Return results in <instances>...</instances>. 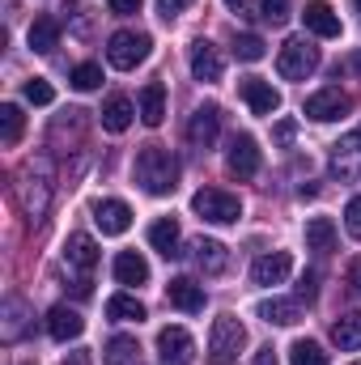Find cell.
Segmentation results:
<instances>
[{
  "instance_id": "1",
  "label": "cell",
  "mask_w": 361,
  "mask_h": 365,
  "mask_svg": "<svg viewBox=\"0 0 361 365\" xmlns=\"http://www.w3.org/2000/svg\"><path fill=\"white\" fill-rule=\"evenodd\" d=\"M136 182L149 191V195H171L179 187V162L171 149L162 145H149L136 153Z\"/></svg>"
},
{
  "instance_id": "2",
  "label": "cell",
  "mask_w": 361,
  "mask_h": 365,
  "mask_svg": "<svg viewBox=\"0 0 361 365\" xmlns=\"http://www.w3.org/2000/svg\"><path fill=\"white\" fill-rule=\"evenodd\" d=\"M64 268H68V284L77 297H90L93 289V268H98V247L90 234H73L64 247Z\"/></svg>"
},
{
  "instance_id": "3",
  "label": "cell",
  "mask_w": 361,
  "mask_h": 365,
  "mask_svg": "<svg viewBox=\"0 0 361 365\" xmlns=\"http://www.w3.org/2000/svg\"><path fill=\"white\" fill-rule=\"evenodd\" d=\"M243 344H247V327L234 314L213 319V331H208V357H213V365H234L238 353H243Z\"/></svg>"
},
{
  "instance_id": "4",
  "label": "cell",
  "mask_w": 361,
  "mask_h": 365,
  "mask_svg": "<svg viewBox=\"0 0 361 365\" xmlns=\"http://www.w3.org/2000/svg\"><path fill=\"white\" fill-rule=\"evenodd\" d=\"M149 47H153L149 34H141V30H119V34H111V43H106V60H111L119 73H132L136 64L149 60Z\"/></svg>"
},
{
  "instance_id": "5",
  "label": "cell",
  "mask_w": 361,
  "mask_h": 365,
  "mask_svg": "<svg viewBox=\"0 0 361 365\" xmlns=\"http://www.w3.org/2000/svg\"><path fill=\"white\" fill-rule=\"evenodd\" d=\"M191 208H195L204 221H213V225H234V221L243 217L238 195H230V191H221V187H200V191L191 195Z\"/></svg>"
},
{
  "instance_id": "6",
  "label": "cell",
  "mask_w": 361,
  "mask_h": 365,
  "mask_svg": "<svg viewBox=\"0 0 361 365\" xmlns=\"http://www.w3.org/2000/svg\"><path fill=\"white\" fill-rule=\"evenodd\" d=\"M276 68H280L285 81H306L319 68V47L306 43V38H289L280 47V56H276Z\"/></svg>"
},
{
  "instance_id": "7",
  "label": "cell",
  "mask_w": 361,
  "mask_h": 365,
  "mask_svg": "<svg viewBox=\"0 0 361 365\" xmlns=\"http://www.w3.org/2000/svg\"><path fill=\"white\" fill-rule=\"evenodd\" d=\"M17 200H21L26 217H43V212H47V204H51V182H47V175H43V162H39V166L30 162V166L21 170Z\"/></svg>"
},
{
  "instance_id": "8",
  "label": "cell",
  "mask_w": 361,
  "mask_h": 365,
  "mask_svg": "<svg viewBox=\"0 0 361 365\" xmlns=\"http://www.w3.org/2000/svg\"><path fill=\"white\" fill-rule=\"evenodd\" d=\"M327 170L340 182L361 179V132H349L345 140L332 145V158H327Z\"/></svg>"
},
{
  "instance_id": "9",
  "label": "cell",
  "mask_w": 361,
  "mask_h": 365,
  "mask_svg": "<svg viewBox=\"0 0 361 365\" xmlns=\"http://www.w3.org/2000/svg\"><path fill=\"white\" fill-rule=\"evenodd\" d=\"M191 77L195 81H204V86H213V81H221V73H225V60H221V51L208 43V38H195L191 43Z\"/></svg>"
},
{
  "instance_id": "10",
  "label": "cell",
  "mask_w": 361,
  "mask_h": 365,
  "mask_svg": "<svg viewBox=\"0 0 361 365\" xmlns=\"http://www.w3.org/2000/svg\"><path fill=\"white\" fill-rule=\"evenodd\" d=\"M225 166H230V175H238V179H255L260 175V145H255V136H234L230 140V153H225Z\"/></svg>"
},
{
  "instance_id": "11",
  "label": "cell",
  "mask_w": 361,
  "mask_h": 365,
  "mask_svg": "<svg viewBox=\"0 0 361 365\" xmlns=\"http://www.w3.org/2000/svg\"><path fill=\"white\" fill-rule=\"evenodd\" d=\"M158 357L166 365H191L195 361V340L183 327H162L158 331Z\"/></svg>"
},
{
  "instance_id": "12",
  "label": "cell",
  "mask_w": 361,
  "mask_h": 365,
  "mask_svg": "<svg viewBox=\"0 0 361 365\" xmlns=\"http://www.w3.org/2000/svg\"><path fill=\"white\" fill-rule=\"evenodd\" d=\"M217 136H221V106L204 102V106H200V110L187 119V140H191L195 149H208Z\"/></svg>"
},
{
  "instance_id": "13",
  "label": "cell",
  "mask_w": 361,
  "mask_h": 365,
  "mask_svg": "<svg viewBox=\"0 0 361 365\" xmlns=\"http://www.w3.org/2000/svg\"><path fill=\"white\" fill-rule=\"evenodd\" d=\"M353 110V98L345 90H319V93H310L306 98V115L310 119H319V123H327V119H340V115H349Z\"/></svg>"
},
{
  "instance_id": "14",
  "label": "cell",
  "mask_w": 361,
  "mask_h": 365,
  "mask_svg": "<svg viewBox=\"0 0 361 365\" xmlns=\"http://www.w3.org/2000/svg\"><path fill=\"white\" fill-rule=\"evenodd\" d=\"M93 225H98L106 238H119V234H128V225H132V208H128L123 200H98V204H93Z\"/></svg>"
},
{
  "instance_id": "15",
  "label": "cell",
  "mask_w": 361,
  "mask_h": 365,
  "mask_svg": "<svg viewBox=\"0 0 361 365\" xmlns=\"http://www.w3.org/2000/svg\"><path fill=\"white\" fill-rule=\"evenodd\" d=\"M289 272H293V255H289V251H272V255H260V259L251 264V280L264 284V289L285 284V276Z\"/></svg>"
},
{
  "instance_id": "16",
  "label": "cell",
  "mask_w": 361,
  "mask_h": 365,
  "mask_svg": "<svg viewBox=\"0 0 361 365\" xmlns=\"http://www.w3.org/2000/svg\"><path fill=\"white\" fill-rule=\"evenodd\" d=\"M166 302L175 310H183V314H200L204 310V284H195L191 276H175L166 284Z\"/></svg>"
},
{
  "instance_id": "17",
  "label": "cell",
  "mask_w": 361,
  "mask_h": 365,
  "mask_svg": "<svg viewBox=\"0 0 361 365\" xmlns=\"http://www.w3.org/2000/svg\"><path fill=\"white\" fill-rule=\"evenodd\" d=\"M302 21H306V30L319 34V38H340V17H336V9H332L327 0H310V4L302 9Z\"/></svg>"
},
{
  "instance_id": "18",
  "label": "cell",
  "mask_w": 361,
  "mask_h": 365,
  "mask_svg": "<svg viewBox=\"0 0 361 365\" xmlns=\"http://www.w3.org/2000/svg\"><path fill=\"white\" fill-rule=\"evenodd\" d=\"M191 264H195L200 272L217 276V272H225V264H230V251H225L217 238H195V242H191Z\"/></svg>"
},
{
  "instance_id": "19",
  "label": "cell",
  "mask_w": 361,
  "mask_h": 365,
  "mask_svg": "<svg viewBox=\"0 0 361 365\" xmlns=\"http://www.w3.org/2000/svg\"><path fill=\"white\" fill-rule=\"evenodd\" d=\"M47 331H51V340L68 344V340H77V336L86 331V319H81L73 306H51V314H47Z\"/></svg>"
},
{
  "instance_id": "20",
  "label": "cell",
  "mask_w": 361,
  "mask_h": 365,
  "mask_svg": "<svg viewBox=\"0 0 361 365\" xmlns=\"http://www.w3.org/2000/svg\"><path fill=\"white\" fill-rule=\"evenodd\" d=\"M238 93H243V102L251 106V115H272V110L280 106V93L272 90L268 81H260V77H247V81L238 86Z\"/></svg>"
},
{
  "instance_id": "21",
  "label": "cell",
  "mask_w": 361,
  "mask_h": 365,
  "mask_svg": "<svg viewBox=\"0 0 361 365\" xmlns=\"http://www.w3.org/2000/svg\"><path fill=\"white\" fill-rule=\"evenodd\" d=\"M149 247H153L158 255H166V259L183 255L179 251V221H175V217H158V221L149 225Z\"/></svg>"
},
{
  "instance_id": "22",
  "label": "cell",
  "mask_w": 361,
  "mask_h": 365,
  "mask_svg": "<svg viewBox=\"0 0 361 365\" xmlns=\"http://www.w3.org/2000/svg\"><path fill=\"white\" fill-rule=\"evenodd\" d=\"M132 115H136V106H132L123 93H115V98L102 102V128H106V132H128V128H132Z\"/></svg>"
},
{
  "instance_id": "23",
  "label": "cell",
  "mask_w": 361,
  "mask_h": 365,
  "mask_svg": "<svg viewBox=\"0 0 361 365\" xmlns=\"http://www.w3.org/2000/svg\"><path fill=\"white\" fill-rule=\"evenodd\" d=\"M141 119H145L149 128H158V123L166 119V86H162V81H149V86L141 90Z\"/></svg>"
},
{
  "instance_id": "24",
  "label": "cell",
  "mask_w": 361,
  "mask_h": 365,
  "mask_svg": "<svg viewBox=\"0 0 361 365\" xmlns=\"http://www.w3.org/2000/svg\"><path fill=\"white\" fill-rule=\"evenodd\" d=\"M260 319L264 323H276V327H289L302 319V302H289V297H268L260 302Z\"/></svg>"
},
{
  "instance_id": "25",
  "label": "cell",
  "mask_w": 361,
  "mask_h": 365,
  "mask_svg": "<svg viewBox=\"0 0 361 365\" xmlns=\"http://www.w3.org/2000/svg\"><path fill=\"white\" fill-rule=\"evenodd\" d=\"M115 280H119V284H145V280H149V264H145L136 251H119V255H115Z\"/></svg>"
},
{
  "instance_id": "26",
  "label": "cell",
  "mask_w": 361,
  "mask_h": 365,
  "mask_svg": "<svg viewBox=\"0 0 361 365\" xmlns=\"http://www.w3.org/2000/svg\"><path fill=\"white\" fill-rule=\"evenodd\" d=\"M332 340L340 353H357L361 349V314H340L332 323Z\"/></svg>"
},
{
  "instance_id": "27",
  "label": "cell",
  "mask_w": 361,
  "mask_h": 365,
  "mask_svg": "<svg viewBox=\"0 0 361 365\" xmlns=\"http://www.w3.org/2000/svg\"><path fill=\"white\" fill-rule=\"evenodd\" d=\"M30 47H34L39 56L56 51V47H60V21H56V17H34V26H30Z\"/></svg>"
},
{
  "instance_id": "28",
  "label": "cell",
  "mask_w": 361,
  "mask_h": 365,
  "mask_svg": "<svg viewBox=\"0 0 361 365\" xmlns=\"http://www.w3.org/2000/svg\"><path fill=\"white\" fill-rule=\"evenodd\" d=\"M306 247H310L315 255H327V251H336V225H332L327 217H315V221L306 225Z\"/></svg>"
},
{
  "instance_id": "29",
  "label": "cell",
  "mask_w": 361,
  "mask_h": 365,
  "mask_svg": "<svg viewBox=\"0 0 361 365\" xmlns=\"http://www.w3.org/2000/svg\"><path fill=\"white\" fill-rule=\"evenodd\" d=\"M106 314H111L115 323H141V319H145V306H141L132 293H115V297L106 302Z\"/></svg>"
},
{
  "instance_id": "30",
  "label": "cell",
  "mask_w": 361,
  "mask_h": 365,
  "mask_svg": "<svg viewBox=\"0 0 361 365\" xmlns=\"http://www.w3.org/2000/svg\"><path fill=\"white\" fill-rule=\"evenodd\" d=\"M21 128H26L21 106L4 102V106H0V140H4V145H17V140H21Z\"/></svg>"
},
{
  "instance_id": "31",
  "label": "cell",
  "mask_w": 361,
  "mask_h": 365,
  "mask_svg": "<svg viewBox=\"0 0 361 365\" xmlns=\"http://www.w3.org/2000/svg\"><path fill=\"white\" fill-rule=\"evenodd\" d=\"M136 353H141V344H136L132 336H115V340L106 344V365H132Z\"/></svg>"
},
{
  "instance_id": "32",
  "label": "cell",
  "mask_w": 361,
  "mask_h": 365,
  "mask_svg": "<svg viewBox=\"0 0 361 365\" xmlns=\"http://www.w3.org/2000/svg\"><path fill=\"white\" fill-rule=\"evenodd\" d=\"M289 365H327V353L315 340H293L289 349Z\"/></svg>"
},
{
  "instance_id": "33",
  "label": "cell",
  "mask_w": 361,
  "mask_h": 365,
  "mask_svg": "<svg viewBox=\"0 0 361 365\" xmlns=\"http://www.w3.org/2000/svg\"><path fill=\"white\" fill-rule=\"evenodd\" d=\"M234 56L247 60V64L264 60V38H260V34H238V38H234Z\"/></svg>"
},
{
  "instance_id": "34",
  "label": "cell",
  "mask_w": 361,
  "mask_h": 365,
  "mask_svg": "<svg viewBox=\"0 0 361 365\" xmlns=\"http://www.w3.org/2000/svg\"><path fill=\"white\" fill-rule=\"evenodd\" d=\"M21 93H26V102H34V106H47V102H56L51 81H43V77H30V81L21 86Z\"/></svg>"
},
{
  "instance_id": "35",
  "label": "cell",
  "mask_w": 361,
  "mask_h": 365,
  "mask_svg": "<svg viewBox=\"0 0 361 365\" xmlns=\"http://www.w3.org/2000/svg\"><path fill=\"white\" fill-rule=\"evenodd\" d=\"M73 86L81 93L98 90V86H102V68H98V64H77V68H73Z\"/></svg>"
},
{
  "instance_id": "36",
  "label": "cell",
  "mask_w": 361,
  "mask_h": 365,
  "mask_svg": "<svg viewBox=\"0 0 361 365\" xmlns=\"http://www.w3.org/2000/svg\"><path fill=\"white\" fill-rule=\"evenodd\" d=\"M260 17L268 26H285L289 21V0H260Z\"/></svg>"
},
{
  "instance_id": "37",
  "label": "cell",
  "mask_w": 361,
  "mask_h": 365,
  "mask_svg": "<svg viewBox=\"0 0 361 365\" xmlns=\"http://www.w3.org/2000/svg\"><path fill=\"white\" fill-rule=\"evenodd\" d=\"M345 230H349L353 238H361V195L349 200V208H345Z\"/></svg>"
},
{
  "instance_id": "38",
  "label": "cell",
  "mask_w": 361,
  "mask_h": 365,
  "mask_svg": "<svg viewBox=\"0 0 361 365\" xmlns=\"http://www.w3.org/2000/svg\"><path fill=\"white\" fill-rule=\"evenodd\" d=\"M293 136H298V119H280V123L272 128V140H276V145H293Z\"/></svg>"
},
{
  "instance_id": "39",
  "label": "cell",
  "mask_w": 361,
  "mask_h": 365,
  "mask_svg": "<svg viewBox=\"0 0 361 365\" xmlns=\"http://www.w3.org/2000/svg\"><path fill=\"white\" fill-rule=\"evenodd\" d=\"M106 9L115 17H132V13H141V0H106Z\"/></svg>"
},
{
  "instance_id": "40",
  "label": "cell",
  "mask_w": 361,
  "mask_h": 365,
  "mask_svg": "<svg viewBox=\"0 0 361 365\" xmlns=\"http://www.w3.org/2000/svg\"><path fill=\"white\" fill-rule=\"evenodd\" d=\"M187 4H191V0H158V13H162V17L171 21V17H179Z\"/></svg>"
},
{
  "instance_id": "41",
  "label": "cell",
  "mask_w": 361,
  "mask_h": 365,
  "mask_svg": "<svg viewBox=\"0 0 361 365\" xmlns=\"http://www.w3.org/2000/svg\"><path fill=\"white\" fill-rule=\"evenodd\" d=\"M345 280H349V289H353V293H361V259H353V264H349Z\"/></svg>"
},
{
  "instance_id": "42",
  "label": "cell",
  "mask_w": 361,
  "mask_h": 365,
  "mask_svg": "<svg viewBox=\"0 0 361 365\" xmlns=\"http://www.w3.org/2000/svg\"><path fill=\"white\" fill-rule=\"evenodd\" d=\"M315 276H302V289H298V302H315Z\"/></svg>"
},
{
  "instance_id": "43",
  "label": "cell",
  "mask_w": 361,
  "mask_h": 365,
  "mask_svg": "<svg viewBox=\"0 0 361 365\" xmlns=\"http://www.w3.org/2000/svg\"><path fill=\"white\" fill-rule=\"evenodd\" d=\"M255 365H280L276 361V349H272V344L268 349H260V353H255Z\"/></svg>"
},
{
  "instance_id": "44",
  "label": "cell",
  "mask_w": 361,
  "mask_h": 365,
  "mask_svg": "<svg viewBox=\"0 0 361 365\" xmlns=\"http://www.w3.org/2000/svg\"><path fill=\"white\" fill-rule=\"evenodd\" d=\"M60 365H90V353H68Z\"/></svg>"
},
{
  "instance_id": "45",
  "label": "cell",
  "mask_w": 361,
  "mask_h": 365,
  "mask_svg": "<svg viewBox=\"0 0 361 365\" xmlns=\"http://www.w3.org/2000/svg\"><path fill=\"white\" fill-rule=\"evenodd\" d=\"M298 195H302V200H315V195H319V187H315V182H302V187H298Z\"/></svg>"
},
{
  "instance_id": "46",
  "label": "cell",
  "mask_w": 361,
  "mask_h": 365,
  "mask_svg": "<svg viewBox=\"0 0 361 365\" xmlns=\"http://www.w3.org/2000/svg\"><path fill=\"white\" fill-rule=\"evenodd\" d=\"M349 68H353V73H357V77H361V51H357V56H353V60H349Z\"/></svg>"
},
{
  "instance_id": "47",
  "label": "cell",
  "mask_w": 361,
  "mask_h": 365,
  "mask_svg": "<svg viewBox=\"0 0 361 365\" xmlns=\"http://www.w3.org/2000/svg\"><path fill=\"white\" fill-rule=\"evenodd\" d=\"M225 4H230V9H238V13H243V4H247V0H225Z\"/></svg>"
},
{
  "instance_id": "48",
  "label": "cell",
  "mask_w": 361,
  "mask_h": 365,
  "mask_svg": "<svg viewBox=\"0 0 361 365\" xmlns=\"http://www.w3.org/2000/svg\"><path fill=\"white\" fill-rule=\"evenodd\" d=\"M357 9H361V0H357Z\"/></svg>"
},
{
  "instance_id": "49",
  "label": "cell",
  "mask_w": 361,
  "mask_h": 365,
  "mask_svg": "<svg viewBox=\"0 0 361 365\" xmlns=\"http://www.w3.org/2000/svg\"><path fill=\"white\" fill-rule=\"evenodd\" d=\"M353 365H361V361H353Z\"/></svg>"
},
{
  "instance_id": "50",
  "label": "cell",
  "mask_w": 361,
  "mask_h": 365,
  "mask_svg": "<svg viewBox=\"0 0 361 365\" xmlns=\"http://www.w3.org/2000/svg\"><path fill=\"white\" fill-rule=\"evenodd\" d=\"M26 365H30V361H26Z\"/></svg>"
}]
</instances>
